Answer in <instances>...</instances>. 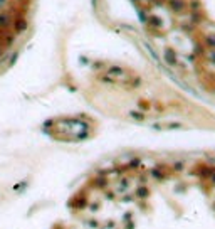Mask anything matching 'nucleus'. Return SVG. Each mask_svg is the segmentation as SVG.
I'll use <instances>...</instances> for the list:
<instances>
[{
	"mask_svg": "<svg viewBox=\"0 0 215 229\" xmlns=\"http://www.w3.org/2000/svg\"><path fill=\"white\" fill-rule=\"evenodd\" d=\"M168 5L171 7L173 12H182V10L185 9V3H183V0H168Z\"/></svg>",
	"mask_w": 215,
	"mask_h": 229,
	"instance_id": "1",
	"label": "nucleus"
},
{
	"mask_svg": "<svg viewBox=\"0 0 215 229\" xmlns=\"http://www.w3.org/2000/svg\"><path fill=\"white\" fill-rule=\"evenodd\" d=\"M15 29H17V32H24L27 29V22L24 19H17L15 20Z\"/></svg>",
	"mask_w": 215,
	"mask_h": 229,
	"instance_id": "2",
	"label": "nucleus"
},
{
	"mask_svg": "<svg viewBox=\"0 0 215 229\" xmlns=\"http://www.w3.org/2000/svg\"><path fill=\"white\" fill-rule=\"evenodd\" d=\"M165 59L166 61H170V64H176V57H175V52L173 51H166L165 52Z\"/></svg>",
	"mask_w": 215,
	"mask_h": 229,
	"instance_id": "3",
	"label": "nucleus"
},
{
	"mask_svg": "<svg viewBox=\"0 0 215 229\" xmlns=\"http://www.w3.org/2000/svg\"><path fill=\"white\" fill-rule=\"evenodd\" d=\"M0 54H2V49H0Z\"/></svg>",
	"mask_w": 215,
	"mask_h": 229,
	"instance_id": "4",
	"label": "nucleus"
},
{
	"mask_svg": "<svg viewBox=\"0 0 215 229\" xmlns=\"http://www.w3.org/2000/svg\"><path fill=\"white\" fill-rule=\"evenodd\" d=\"M0 2H3V0H0Z\"/></svg>",
	"mask_w": 215,
	"mask_h": 229,
	"instance_id": "5",
	"label": "nucleus"
}]
</instances>
